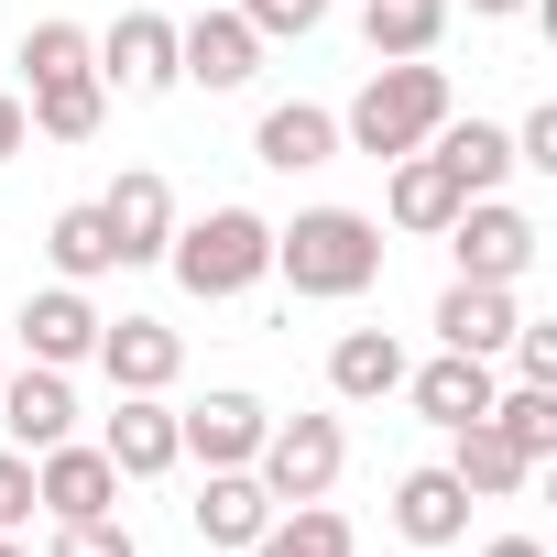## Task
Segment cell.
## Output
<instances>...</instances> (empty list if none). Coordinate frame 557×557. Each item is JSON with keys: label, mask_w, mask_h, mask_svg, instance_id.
Masks as SVG:
<instances>
[{"label": "cell", "mask_w": 557, "mask_h": 557, "mask_svg": "<svg viewBox=\"0 0 557 557\" xmlns=\"http://www.w3.org/2000/svg\"><path fill=\"white\" fill-rule=\"evenodd\" d=\"M383 219L372 208H339V197H318V208H296V219H273V273L307 296V307H350V296H372L383 285Z\"/></svg>", "instance_id": "cell-1"}, {"label": "cell", "mask_w": 557, "mask_h": 557, "mask_svg": "<svg viewBox=\"0 0 557 557\" xmlns=\"http://www.w3.org/2000/svg\"><path fill=\"white\" fill-rule=\"evenodd\" d=\"M448 110H459V88H448L437 55H383V66L350 88V110H339V153H372V164L426 153V132H437Z\"/></svg>", "instance_id": "cell-2"}, {"label": "cell", "mask_w": 557, "mask_h": 557, "mask_svg": "<svg viewBox=\"0 0 557 557\" xmlns=\"http://www.w3.org/2000/svg\"><path fill=\"white\" fill-rule=\"evenodd\" d=\"M164 273H175L197 307H240L251 285H273V219H262V208H240V197H219L208 219H175Z\"/></svg>", "instance_id": "cell-3"}, {"label": "cell", "mask_w": 557, "mask_h": 557, "mask_svg": "<svg viewBox=\"0 0 557 557\" xmlns=\"http://www.w3.org/2000/svg\"><path fill=\"white\" fill-rule=\"evenodd\" d=\"M437 240H448V262L470 273V285H524V273H535V251H546L535 208H513L503 186H492V197H459V219H448Z\"/></svg>", "instance_id": "cell-4"}, {"label": "cell", "mask_w": 557, "mask_h": 557, "mask_svg": "<svg viewBox=\"0 0 557 557\" xmlns=\"http://www.w3.org/2000/svg\"><path fill=\"white\" fill-rule=\"evenodd\" d=\"M339 470H350V426L339 416H273L262 459H251V481L273 503H318V492H339Z\"/></svg>", "instance_id": "cell-5"}, {"label": "cell", "mask_w": 557, "mask_h": 557, "mask_svg": "<svg viewBox=\"0 0 557 557\" xmlns=\"http://www.w3.org/2000/svg\"><path fill=\"white\" fill-rule=\"evenodd\" d=\"M175 77L208 88V99H230V88L262 77V34L230 12V0H186V12H175Z\"/></svg>", "instance_id": "cell-6"}, {"label": "cell", "mask_w": 557, "mask_h": 557, "mask_svg": "<svg viewBox=\"0 0 557 557\" xmlns=\"http://www.w3.org/2000/svg\"><path fill=\"white\" fill-rule=\"evenodd\" d=\"M99 88L110 99H175L186 88L175 77V12H164V0H143V12H121L99 34Z\"/></svg>", "instance_id": "cell-7"}, {"label": "cell", "mask_w": 557, "mask_h": 557, "mask_svg": "<svg viewBox=\"0 0 557 557\" xmlns=\"http://www.w3.org/2000/svg\"><path fill=\"white\" fill-rule=\"evenodd\" d=\"M262 426H273V405H262V394H240V383H219V394L175 405V448H186L197 470H251V459H262Z\"/></svg>", "instance_id": "cell-8"}, {"label": "cell", "mask_w": 557, "mask_h": 557, "mask_svg": "<svg viewBox=\"0 0 557 557\" xmlns=\"http://www.w3.org/2000/svg\"><path fill=\"white\" fill-rule=\"evenodd\" d=\"M121 470H110V448L99 437H55V448H34V513L45 524H77V513H121Z\"/></svg>", "instance_id": "cell-9"}, {"label": "cell", "mask_w": 557, "mask_h": 557, "mask_svg": "<svg viewBox=\"0 0 557 557\" xmlns=\"http://www.w3.org/2000/svg\"><path fill=\"white\" fill-rule=\"evenodd\" d=\"M88 426V405H77V372H55V361H23V372H0V448H55V437H77Z\"/></svg>", "instance_id": "cell-10"}, {"label": "cell", "mask_w": 557, "mask_h": 557, "mask_svg": "<svg viewBox=\"0 0 557 557\" xmlns=\"http://www.w3.org/2000/svg\"><path fill=\"white\" fill-rule=\"evenodd\" d=\"M88 361L110 372V394H175L186 383V329H164V318H99Z\"/></svg>", "instance_id": "cell-11"}, {"label": "cell", "mask_w": 557, "mask_h": 557, "mask_svg": "<svg viewBox=\"0 0 557 557\" xmlns=\"http://www.w3.org/2000/svg\"><path fill=\"white\" fill-rule=\"evenodd\" d=\"M99 448H110L121 481H175V470H186V448H175V394H110Z\"/></svg>", "instance_id": "cell-12"}, {"label": "cell", "mask_w": 557, "mask_h": 557, "mask_svg": "<svg viewBox=\"0 0 557 557\" xmlns=\"http://www.w3.org/2000/svg\"><path fill=\"white\" fill-rule=\"evenodd\" d=\"M503 394V361H470V350H437V361H405V405L448 437V426H481Z\"/></svg>", "instance_id": "cell-13"}, {"label": "cell", "mask_w": 557, "mask_h": 557, "mask_svg": "<svg viewBox=\"0 0 557 557\" xmlns=\"http://www.w3.org/2000/svg\"><path fill=\"white\" fill-rule=\"evenodd\" d=\"M99 219H110L121 273H132V262H164V240H175V219H186V208H175V186H164L153 164H121V175H110V197H99Z\"/></svg>", "instance_id": "cell-14"}, {"label": "cell", "mask_w": 557, "mask_h": 557, "mask_svg": "<svg viewBox=\"0 0 557 557\" xmlns=\"http://www.w3.org/2000/svg\"><path fill=\"white\" fill-rule=\"evenodd\" d=\"M12 329H23V361H55V372H77V361L99 350V285H34Z\"/></svg>", "instance_id": "cell-15"}, {"label": "cell", "mask_w": 557, "mask_h": 557, "mask_svg": "<svg viewBox=\"0 0 557 557\" xmlns=\"http://www.w3.org/2000/svg\"><path fill=\"white\" fill-rule=\"evenodd\" d=\"M251 164H262V175H318V164H339V110H329V99H273V110L251 121Z\"/></svg>", "instance_id": "cell-16"}, {"label": "cell", "mask_w": 557, "mask_h": 557, "mask_svg": "<svg viewBox=\"0 0 557 557\" xmlns=\"http://www.w3.org/2000/svg\"><path fill=\"white\" fill-rule=\"evenodd\" d=\"M513 318H524V296L513 285H470V273H448L437 285V350H470V361H503V339H513Z\"/></svg>", "instance_id": "cell-17"}, {"label": "cell", "mask_w": 557, "mask_h": 557, "mask_svg": "<svg viewBox=\"0 0 557 557\" xmlns=\"http://www.w3.org/2000/svg\"><path fill=\"white\" fill-rule=\"evenodd\" d=\"M383 513H394V535H405V546H426V557L470 535V492H459V470H448V459H416V470L394 481V503H383Z\"/></svg>", "instance_id": "cell-18"}, {"label": "cell", "mask_w": 557, "mask_h": 557, "mask_svg": "<svg viewBox=\"0 0 557 557\" xmlns=\"http://www.w3.org/2000/svg\"><path fill=\"white\" fill-rule=\"evenodd\" d=\"M273 513H285V503H273V492H262L251 470H208V481H197V503H186L197 546H219V557H240V546H251V535H262Z\"/></svg>", "instance_id": "cell-19"}, {"label": "cell", "mask_w": 557, "mask_h": 557, "mask_svg": "<svg viewBox=\"0 0 557 557\" xmlns=\"http://www.w3.org/2000/svg\"><path fill=\"white\" fill-rule=\"evenodd\" d=\"M448 219H459V175H448L437 153H394V164H383V230L437 240Z\"/></svg>", "instance_id": "cell-20"}, {"label": "cell", "mask_w": 557, "mask_h": 557, "mask_svg": "<svg viewBox=\"0 0 557 557\" xmlns=\"http://www.w3.org/2000/svg\"><path fill=\"white\" fill-rule=\"evenodd\" d=\"M405 361H416V350H405L394 329H339V339H329V405H394V394H405Z\"/></svg>", "instance_id": "cell-21"}, {"label": "cell", "mask_w": 557, "mask_h": 557, "mask_svg": "<svg viewBox=\"0 0 557 557\" xmlns=\"http://www.w3.org/2000/svg\"><path fill=\"white\" fill-rule=\"evenodd\" d=\"M426 153L459 175V197H492V186H513V132H503V121H481V110H470V121L448 110V121L426 132Z\"/></svg>", "instance_id": "cell-22"}, {"label": "cell", "mask_w": 557, "mask_h": 557, "mask_svg": "<svg viewBox=\"0 0 557 557\" xmlns=\"http://www.w3.org/2000/svg\"><path fill=\"white\" fill-rule=\"evenodd\" d=\"M45 262H55V285H110V273H121V240H110L99 197H77V208L45 219Z\"/></svg>", "instance_id": "cell-23"}, {"label": "cell", "mask_w": 557, "mask_h": 557, "mask_svg": "<svg viewBox=\"0 0 557 557\" xmlns=\"http://www.w3.org/2000/svg\"><path fill=\"white\" fill-rule=\"evenodd\" d=\"M240 557H361V524L318 492V503H285V513H273V524L240 546Z\"/></svg>", "instance_id": "cell-24"}, {"label": "cell", "mask_w": 557, "mask_h": 557, "mask_svg": "<svg viewBox=\"0 0 557 557\" xmlns=\"http://www.w3.org/2000/svg\"><path fill=\"white\" fill-rule=\"evenodd\" d=\"M448 470H459V492L470 503H513L524 481H535V459L524 448H503V426L481 416V426H448Z\"/></svg>", "instance_id": "cell-25"}, {"label": "cell", "mask_w": 557, "mask_h": 557, "mask_svg": "<svg viewBox=\"0 0 557 557\" xmlns=\"http://www.w3.org/2000/svg\"><path fill=\"white\" fill-rule=\"evenodd\" d=\"M448 23H459V0H361V45H372V66H383V55H437Z\"/></svg>", "instance_id": "cell-26"}, {"label": "cell", "mask_w": 557, "mask_h": 557, "mask_svg": "<svg viewBox=\"0 0 557 557\" xmlns=\"http://www.w3.org/2000/svg\"><path fill=\"white\" fill-rule=\"evenodd\" d=\"M23 121H34V143H99V121H110L99 66L88 77H55V88H23Z\"/></svg>", "instance_id": "cell-27"}, {"label": "cell", "mask_w": 557, "mask_h": 557, "mask_svg": "<svg viewBox=\"0 0 557 557\" xmlns=\"http://www.w3.org/2000/svg\"><path fill=\"white\" fill-rule=\"evenodd\" d=\"M492 426H503V448H524L546 470L557 459V383H503L492 394Z\"/></svg>", "instance_id": "cell-28"}, {"label": "cell", "mask_w": 557, "mask_h": 557, "mask_svg": "<svg viewBox=\"0 0 557 557\" xmlns=\"http://www.w3.org/2000/svg\"><path fill=\"white\" fill-rule=\"evenodd\" d=\"M88 66H99L88 23H23V88H55V77H88Z\"/></svg>", "instance_id": "cell-29"}, {"label": "cell", "mask_w": 557, "mask_h": 557, "mask_svg": "<svg viewBox=\"0 0 557 557\" xmlns=\"http://www.w3.org/2000/svg\"><path fill=\"white\" fill-rule=\"evenodd\" d=\"M45 557H143V535L121 513H77V524H45Z\"/></svg>", "instance_id": "cell-30"}, {"label": "cell", "mask_w": 557, "mask_h": 557, "mask_svg": "<svg viewBox=\"0 0 557 557\" xmlns=\"http://www.w3.org/2000/svg\"><path fill=\"white\" fill-rule=\"evenodd\" d=\"M230 12H240V23H251V34H262V45H285V34H296V45H307V34H318V23H329V0H230Z\"/></svg>", "instance_id": "cell-31"}, {"label": "cell", "mask_w": 557, "mask_h": 557, "mask_svg": "<svg viewBox=\"0 0 557 557\" xmlns=\"http://www.w3.org/2000/svg\"><path fill=\"white\" fill-rule=\"evenodd\" d=\"M513 175H557V99H535L513 121Z\"/></svg>", "instance_id": "cell-32"}, {"label": "cell", "mask_w": 557, "mask_h": 557, "mask_svg": "<svg viewBox=\"0 0 557 557\" xmlns=\"http://www.w3.org/2000/svg\"><path fill=\"white\" fill-rule=\"evenodd\" d=\"M0 524H12V535L34 524V459L23 448H0Z\"/></svg>", "instance_id": "cell-33"}, {"label": "cell", "mask_w": 557, "mask_h": 557, "mask_svg": "<svg viewBox=\"0 0 557 557\" xmlns=\"http://www.w3.org/2000/svg\"><path fill=\"white\" fill-rule=\"evenodd\" d=\"M23 143H34V121H23V88H0V164H12Z\"/></svg>", "instance_id": "cell-34"}, {"label": "cell", "mask_w": 557, "mask_h": 557, "mask_svg": "<svg viewBox=\"0 0 557 557\" xmlns=\"http://www.w3.org/2000/svg\"><path fill=\"white\" fill-rule=\"evenodd\" d=\"M481 557H546V535H481Z\"/></svg>", "instance_id": "cell-35"}, {"label": "cell", "mask_w": 557, "mask_h": 557, "mask_svg": "<svg viewBox=\"0 0 557 557\" xmlns=\"http://www.w3.org/2000/svg\"><path fill=\"white\" fill-rule=\"evenodd\" d=\"M535 0H470V23H524Z\"/></svg>", "instance_id": "cell-36"}, {"label": "cell", "mask_w": 557, "mask_h": 557, "mask_svg": "<svg viewBox=\"0 0 557 557\" xmlns=\"http://www.w3.org/2000/svg\"><path fill=\"white\" fill-rule=\"evenodd\" d=\"M0 557H34V546H23V535H12V524H0Z\"/></svg>", "instance_id": "cell-37"}, {"label": "cell", "mask_w": 557, "mask_h": 557, "mask_svg": "<svg viewBox=\"0 0 557 557\" xmlns=\"http://www.w3.org/2000/svg\"><path fill=\"white\" fill-rule=\"evenodd\" d=\"M164 12H186V0H164Z\"/></svg>", "instance_id": "cell-38"}, {"label": "cell", "mask_w": 557, "mask_h": 557, "mask_svg": "<svg viewBox=\"0 0 557 557\" xmlns=\"http://www.w3.org/2000/svg\"><path fill=\"white\" fill-rule=\"evenodd\" d=\"M0 372H12V361H0Z\"/></svg>", "instance_id": "cell-39"}]
</instances>
